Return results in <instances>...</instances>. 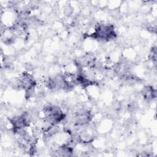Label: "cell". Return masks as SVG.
Wrapping results in <instances>:
<instances>
[{
	"instance_id": "6da1fadb",
	"label": "cell",
	"mask_w": 157,
	"mask_h": 157,
	"mask_svg": "<svg viewBox=\"0 0 157 157\" xmlns=\"http://www.w3.org/2000/svg\"><path fill=\"white\" fill-rule=\"evenodd\" d=\"M93 37L101 40H109L115 37V33L112 25H99L94 33Z\"/></svg>"
}]
</instances>
